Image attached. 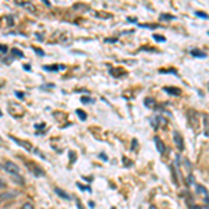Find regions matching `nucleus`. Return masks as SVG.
<instances>
[{
  "label": "nucleus",
  "mask_w": 209,
  "mask_h": 209,
  "mask_svg": "<svg viewBox=\"0 0 209 209\" xmlns=\"http://www.w3.org/2000/svg\"><path fill=\"white\" fill-rule=\"evenodd\" d=\"M3 169L6 170V172H8L10 174H14V176H18L20 174V167L15 165L14 162H11V160H7V162H4V166H3Z\"/></svg>",
  "instance_id": "obj_1"
},
{
  "label": "nucleus",
  "mask_w": 209,
  "mask_h": 209,
  "mask_svg": "<svg viewBox=\"0 0 209 209\" xmlns=\"http://www.w3.org/2000/svg\"><path fill=\"white\" fill-rule=\"evenodd\" d=\"M173 140H174L176 145H177V148H179L180 151L184 149V142H183V137L180 135L177 131H174V133H173Z\"/></svg>",
  "instance_id": "obj_2"
},
{
  "label": "nucleus",
  "mask_w": 209,
  "mask_h": 209,
  "mask_svg": "<svg viewBox=\"0 0 209 209\" xmlns=\"http://www.w3.org/2000/svg\"><path fill=\"white\" fill-rule=\"evenodd\" d=\"M18 195V191H8V192H3L0 194V199H10Z\"/></svg>",
  "instance_id": "obj_3"
},
{
  "label": "nucleus",
  "mask_w": 209,
  "mask_h": 209,
  "mask_svg": "<svg viewBox=\"0 0 209 209\" xmlns=\"http://www.w3.org/2000/svg\"><path fill=\"white\" fill-rule=\"evenodd\" d=\"M155 144H156L157 151H159L160 153H163V152H165V144H163V141L160 140L159 137H155Z\"/></svg>",
  "instance_id": "obj_4"
},
{
  "label": "nucleus",
  "mask_w": 209,
  "mask_h": 209,
  "mask_svg": "<svg viewBox=\"0 0 209 209\" xmlns=\"http://www.w3.org/2000/svg\"><path fill=\"white\" fill-rule=\"evenodd\" d=\"M204 131H205V135L209 137V116L205 114L204 116Z\"/></svg>",
  "instance_id": "obj_5"
},
{
  "label": "nucleus",
  "mask_w": 209,
  "mask_h": 209,
  "mask_svg": "<svg viewBox=\"0 0 209 209\" xmlns=\"http://www.w3.org/2000/svg\"><path fill=\"white\" fill-rule=\"evenodd\" d=\"M191 54H192V56H195V57H199V59H204V57H206V53L201 52V50H198V49L191 50Z\"/></svg>",
  "instance_id": "obj_6"
},
{
  "label": "nucleus",
  "mask_w": 209,
  "mask_h": 209,
  "mask_svg": "<svg viewBox=\"0 0 209 209\" xmlns=\"http://www.w3.org/2000/svg\"><path fill=\"white\" fill-rule=\"evenodd\" d=\"M165 91L167 92V94H172V95H180V89L179 88H173V86L165 88Z\"/></svg>",
  "instance_id": "obj_7"
},
{
  "label": "nucleus",
  "mask_w": 209,
  "mask_h": 209,
  "mask_svg": "<svg viewBox=\"0 0 209 209\" xmlns=\"http://www.w3.org/2000/svg\"><path fill=\"white\" fill-rule=\"evenodd\" d=\"M54 191H56V194H57V195H60V197L64 198V199H69V198H70V195H69V194H66V192H64L62 188H54Z\"/></svg>",
  "instance_id": "obj_8"
},
{
  "label": "nucleus",
  "mask_w": 209,
  "mask_h": 209,
  "mask_svg": "<svg viewBox=\"0 0 209 209\" xmlns=\"http://www.w3.org/2000/svg\"><path fill=\"white\" fill-rule=\"evenodd\" d=\"M198 192H199V194H202V195H204V197L209 201V195H208L206 188H205V187H202V185H198Z\"/></svg>",
  "instance_id": "obj_9"
},
{
  "label": "nucleus",
  "mask_w": 209,
  "mask_h": 209,
  "mask_svg": "<svg viewBox=\"0 0 209 209\" xmlns=\"http://www.w3.org/2000/svg\"><path fill=\"white\" fill-rule=\"evenodd\" d=\"M21 209H35V208H34V205H32L31 202H25V204L22 205Z\"/></svg>",
  "instance_id": "obj_10"
},
{
  "label": "nucleus",
  "mask_w": 209,
  "mask_h": 209,
  "mask_svg": "<svg viewBox=\"0 0 209 209\" xmlns=\"http://www.w3.org/2000/svg\"><path fill=\"white\" fill-rule=\"evenodd\" d=\"M77 114L80 116V118H81V120H85V118H86L85 112H82V110H77Z\"/></svg>",
  "instance_id": "obj_11"
},
{
  "label": "nucleus",
  "mask_w": 209,
  "mask_h": 209,
  "mask_svg": "<svg viewBox=\"0 0 209 209\" xmlns=\"http://www.w3.org/2000/svg\"><path fill=\"white\" fill-rule=\"evenodd\" d=\"M153 39L155 41H157V42H165L166 39L163 36H159V35H153Z\"/></svg>",
  "instance_id": "obj_12"
},
{
  "label": "nucleus",
  "mask_w": 209,
  "mask_h": 209,
  "mask_svg": "<svg viewBox=\"0 0 209 209\" xmlns=\"http://www.w3.org/2000/svg\"><path fill=\"white\" fill-rule=\"evenodd\" d=\"M11 52L15 54V56H18V57H22V52H20L18 49H11Z\"/></svg>",
  "instance_id": "obj_13"
},
{
  "label": "nucleus",
  "mask_w": 209,
  "mask_h": 209,
  "mask_svg": "<svg viewBox=\"0 0 209 209\" xmlns=\"http://www.w3.org/2000/svg\"><path fill=\"white\" fill-rule=\"evenodd\" d=\"M81 102H82V103H89V102H92V99L86 98V96H82V98H81Z\"/></svg>",
  "instance_id": "obj_14"
},
{
  "label": "nucleus",
  "mask_w": 209,
  "mask_h": 209,
  "mask_svg": "<svg viewBox=\"0 0 209 209\" xmlns=\"http://www.w3.org/2000/svg\"><path fill=\"white\" fill-rule=\"evenodd\" d=\"M152 102H153V99L148 98L146 101H145V105H146V106H149V107H151V106H153V105H152Z\"/></svg>",
  "instance_id": "obj_15"
},
{
  "label": "nucleus",
  "mask_w": 209,
  "mask_h": 209,
  "mask_svg": "<svg viewBox=\"0 0 209 209\" xmlns=\"http://www.w3.org/2000/svg\"><path fill=\"white\" fill-rule=\"evenodd\" d=\"M0 52H3V53H6L7 52V47L4 46V45H0Z\"/></svg>",
  "instance_id": "obj_16"
},
{
  "label": "nucleus",
  "mask_w": 209,
  "mask_h": 209,
  "mask_svg": "<svg viewBox=\"0 0 209 209\" xmlns=\"http://www.w3.org/2000/svg\"><path fill=\"white\" fill-rule=\"evenodd\" d=\"M197 15H199V17H202V18H206V14H204V13H201V11H197Z\"/></svg>",
  "instance_id": "obj_17"
},
{
  "label": "nucleus",
  "mask_w": 209,
  "mask_h": 209,
  "mask_svg": "<svg viewBox=\"0 0 209 209\" xmlns=\"http://www.w3.org/2000/svg\"><path fill=\"white\" fill-rule=\"evenodd\" d=\"M3 187H4V183H3V181H2V180H0V190H2Z\"/></svg>",
  "instance_id": "obj_18"
},
{
  "label": "nucleus",
  "mask_w": 209,
  "mask_h": 209,
  "mask_svg": "<svg viewBox=\"0 0 209 209\" xmlns=\"http://www.w3.org/2000/svg\"><path fill=\"white\" fill-rule=\"evenodd\" d=\"M162 18H173L172 15H162Z\"/></svg>",
  "instance_id": "obj_19"
},
{
  "label": "nucleus",
  "mask_w": 209,
  "mask_h": 209,
  "mask_svg": "<svg viewBox=\"0 0 209 209\" xmlns=\"http://www.w3.org/2000/svg\"><path fill=\"white\" fill-rule=\"evenodd\" d=\"M36 53H38V54H43V52H42V50H39V49H36Z\"/></svg>",
  "instance_id": "obj_20"
},
{
  "label": "nucleus",
  "mask_w": 209,
  "mask_h": 209,
  "mask_svg": "<svg viewBox=\"0 0 209 209\" xmlns=\"http://www.w3.org/2000/svg\"><path fill=\"white\" fill-rule=\"evenodd\" d=\"M151 209H155V206H151Z\"/></svg>",
  "instance_id": "obj_21"
},
{
  "label": "nucleus",
  "mask_w": 209,
  "mask_h": 209,
  "mask_svg": "<svg viewBox=\"0 0 209 209\" xmlns=\"http://www.w3.org/2000/svg\"><path fill=\"white\" fill-rule=\"evenodd\" d=\"M0 169H3V166H2V165H0Z\"/></svg>",
  "instance_id": "obj_22"
},
{
  "label": "nucleus",
  "mask_w": 209,
  "mask_h": 209,
  "mask_svg": "<svg viewBox=\"0 0 209 209\" xmlns=\"http://www.w3.org/2000/svg\"><path fill=\"white\" fill-rule=\"evenodd\" d=\"M0 116H2V113H0Z\"/></svg>",
  "instance_id": "obj_23"
},
{
  "label": "nucleus",
  "mask_w": 209,
  "mask_h": 209,
  "mask_svg": "<svg viewBox=\"0 0 209 209\" xmlns=\"http://www.w3.org/2000/svg\"><path fill=\"white\" fill-rule=\"evenodd\" d=\"M208 34H209V32H208Z\"/></svg>",
  "instance_id": "obj_24"
}]
</instances>
